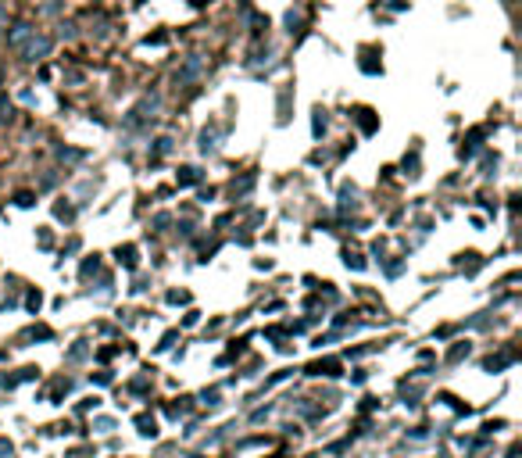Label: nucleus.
<instances>
[{
  "mask_svg": "<svg viewBox=\"0 0 522 458\" xmlns=\"http://www.w3.org/2000/svg\"><path fill=\"white\" fill-rule=\"evenodd\" d=\"M50 47H54V39H50V36H36V33H32V36H29V44L22 47V54H26L29 61H39V57H47V54H50Z\"/></svg>",
  "mask_w": 522,
  "mask_h": 458,
  "instance_id": "obj_1",
  "label": "nucleus"
},
{
  "mask_svg": "<svg viewBox=\"0 0 522 458\" xmlns=\"http://www.w3.org/2000/svg\"><path fill=\"white\" fill-rule=\"evenodd\" d=\"M32 33H36V29H32L29 22H18V26L11 29V36H8V44H11V47H26Z\"/></svg>",
  "mask_w": 522,
  "mask_h": 458,
  "instance_id": "obj_2",
  "label": "nucleus"
},
{
  "mask_svg": "<svg viewBox=\"0 0 522 458\" xmlns=\"http://www.w3.org/2000/svg\"><path fill=\"white\" fill-rule=\"evenodd\" d=\"M201 75V57H190L186 65L176 72V82H190V79H197Z\"/></svg>",
  "mask_w": 522,
  "mask_h": 458,
  "instance_id": "obj_3",
  "label": "nucleus"
},
{
  "mask_svg": "<svg viewBox=\"0 0 522 458\" xmlns=\"http://www.w3.org/2000/svg\"><path fill=\"white\" fill-rule=\"evenodd\" d=\"M215 147H218V133H215V129H212V133L204 129V133H201V151H204V154H212Z\"/></svg>",
  "mask_w": 522,
  "mask_h": 458,
  "instance_id": "obj_4",
  "label": "nucleus"
},
{
  "mask_svg": "<svg viewBox=\"0 0 522 458\" xmlns=\"http://www.w3.org/2000/svg\"><path fill=\"white\" fill-rule=\"evenodd\" d=\"M169 151H172V140L161 136V140H158V154H169Z\"/></svg>",
  "mask_w": 522,
  "mask_h": 458,
  "instance_id": "obj_5",
  "label": "nucleus"
},
{
  "mask_svg": "<svg viewBox=\"0 0 522 458\" xmlns=\"http://www.w3.org/2000/svg\"><path fill=\"white\" fill-rule=\"evenodd\" d=\"M286 26H290V33H294V29L301 26V15H294V11H290V15H286Z\"/></svg>",
  "mask_w": 522,
  "mask_h": 458,
  "instance_id": "obj_6",
  "label": "nucleus"
},
{
  "mask_svg": "<svg viewBox=\"0 0 522 458\" xmlns=\"http://www.w3.org/2000/svg\"><path fill=\"white\" fill-rule=\"evenodd\" d=\"M183 183H197V169H183Z\"/></svg>",
  "mask_w": 522,
  "mask_h": 458,
  "instance_id": "obj_7",
  "label": "nucleus"
},
{
  "mask_svg": "<svg viewBox=\"0 0 522 458\" xmlns=\"http://www.w3.org/2000/svg\"><path fill=\"white\" fill-rule=\"evenodd\" d=\"M4 22H8V11H4V8H0V29H4Z\"/></svg>",
  "mask_w": 522,
  "mask_h": 458,
  "instance_id": "obj_8",
  "label": "nucleus"
},
{
  "mask_svg": "<svg viewBox=\"0 0 522 458\" xmlns=\"http://www.w3.org/2000/svg\"><path fill=\"white\" fill-rule=\"evenodd\" d=\"M0 86H4V72H0Z\"/></svg>",
  "mask_w": 522,
  "mask_h": 458,
  "instance_id": "obj_9",
  "label": "nucleus"
}]
</instances>
